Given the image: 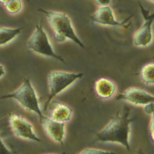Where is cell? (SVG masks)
<instances>
[{
	"mask_svg": "<svg viewBox=\"0 0 154 154\" xmlns=\"http://www.w3.org/2000/svg\"><path fill=\"white\" fill-rule=\"evenodd\" d=\"M5 73H6L5 68V67L3 64L0 63V79L5 75Z\"/></svg>",
	"mask_w": 154,
	"mask_h": 154,
	"instance_id": "20",
	"label": "cell"
},
{
	"mask_svg": "<svg viewBox=\"0 0 154 154\" xmlns=\"http://www.w3.org/2000/svg\"><path fill=\"white\" fill-rule=\"evenodd\" d=\"M94 1L99 7H105L109 6L112 0H94Z\"/></svg>",
	"mask_w": 154,
	"mask_h": 154,
	"instance_id": "19",
	"label": "cell"
},
{
	"mask_svg": "<svg viewBox=\"0 0 154 154\" xmlns=\"http://www.w3.org/2000/svg\"><path fill=\"white\" fill-rule=\"evenodd\" d=\"M139 73L140 79L143 84L148 86L153 85L154 64L153 62L143 66Z\"/></svg>",
	"mask_w": 154,
	"mask_h": 154,
	"instance_id": "14",
	"label": "cell"
},
{
	"mask_svg": "<svg viewBox=\"0 0 154 154\" xmlns=\"http://www.w3.org/2000/svg\"><path fill=\"white\" fill-rule=\"evenodd\" d=\"M3 5L8 13L16 14L21 11L23 2L22 0H9Z\"/></svg>",
	"mask_w": 154,
	"mask_h": 154,
	"instance_id": "15",
	"label": "cell"
},
{
	"mask_svg": "<svg viewBox=\"0 0 154 154\" xmlns=\"http://www.w3.org/2000/svg\"><path fill=\"white\" fill-rule=\"evenodd\" d=\"M113 153V152L101 150V149H96V148H85L84 150H82L80 152V153Z\"/></svg>",
	"mask_w": 154,
	"mask_h": 154,
	"instance_id": "16",
	"label": "cell"
},
{
	"mask_svg": "<svg viewBox=\"0 0 154 154\" xmlns=\"http://www.w3.org/2000/svg\"><path fill=\"white\" fill-rule=\"evenodd\" d=\"M144 111L148 115L152 116L153 114V102L148 103L143 105Z\"/></svg>",
	"mask_w": 154,
	"mask_h": 154,
	"instance_id": "17",
	"label": "cell"
},
{
	"mask_svg": "<svg viewBox=\"0 0 154 154\" xmlns=\"http://www.w3.org/2000/svg\"><path fill=\"white\" fill-rule=\"evenodd\" d=\"M141 12L144 18V22L141 27L135 32L133 37V43L136 46L146 47L150 45L153 39L152 25L154 19V13H150L148 10L139 3Z\"/></svg>",
	"mask_w": 154,
	"mask_h": 154,
	"instance_id": "7",
	"label": "cell"
},
{
	"mask_svg": "<svg viewBox=\"0 0 154 154\" xmlns=\"http://www.w3.org/2000/svg\"><path fill=\"white\" fill-rule=\"evenodd\" d=\"M82 73H73L64 71H52L47 76V84L48 88V99L44 105V111L46 112L57 95L68 88L76 81L82 78Z\"/></svg>",
	"mask_w": 154,
	"mask_h": 154,
	"instance_id": "4",
	"label": "cell"
},
{
	"mask_svg": "<svg viewBox=\"0 0 154 154\" xmlns=\"http://www.w3.org/2000/svg\"><path fill=\"white\" fill-rule=\"evenodd\" d=\"M12 152L6 146L5 144H4L2 138L0 137V153H12Z\"/></svg>",
	"mask_w": 154,
	"mask_h": 154,
	"instance_id": "18",
	"label": "cell"
},
{
	"mask_svg": "<svg viewBox=\"0 0 154 154\" xmlns=\"http://www.w3.org/2000/svg\"><path fill=\"white\" fill-rule=\"evenodd\" d=\"M8 124L12 133L16 137L32 141L41 142L33 130V125L22 116L16 114H10L8 116Z\"/></svg>",
	"mask_w": 154,
	"mask_h": 154,
	"instance_id": "6",
	"label": "cell"
},
{
	"mask_svg": "<svg viewBox=\"0 0 154 154\" xmlns=\"http://www.w3.org/2000/svg\"><path fill=\"white\" fill-rule=\"evenodd\" d=\"M26 45L29 50L36 54L51 58L66 64L63 57L57 54L54 51L46 32L39 24L36 25Z\"/></svg>",
	"mask_w": 154,
	"mask_h": 154,
	"instance_id": "5",
	"label": "cell"
},
{
	"mask_svg": "<svg viewBox=\"0 0 154 154\" xmlns=\"http://www.w3.org/2000/svg\"><path fill=\"white\" fill-rule=\"evenodd\" d=\"M132 15L125 19L123 21H118L116 19L112 9L109 6L99 7L98 9L91 15L90 18L93 23L102 26L122 27L129 29L131 25V19Z\"/></svg>",
	"mask_w": 154,
	"mask_h": 154,
	"instance_id": "8",
	"label": "cell"
},
{
	"mask_svg": "<svg viewBox=\"0 0 154 154\" xmlns=\"http://www.w3.org/2000/svg\"><path fill=\"white\" fill-rule=\"evenodd\" d=\"M39 121L47 136L53 141L63 145L66 134V123L55 121L45 115L39 119Z\"/></svg>",
	"mask_w": 154,
	"mask_h": 154,
	"instance_id": "10",
	"label": "cell"
},
{
	"mask_svg": "<svg viewBox=\"0 0 154 154\" xmlns=\"http://www.w3.org/2000/svg\"><path fill=\"white\" fill-rule=\"evenodd\" d=\"M73 115V109L68 105L58 102L54 105L49 114V118L55 121L67 123L70 121Z\"/></svg>",
	"mask_w": 154,
	"mask_h": 154,
	"instance_id": "12",
	"label": "cell"
},
{
	"mask_svg": "<svg viewBox=\"0 0 154 154\" xmlns=\"http://www.w3.org/2000/svg\"><path fill=\"white\" fill-rule=\"evenodd\" d=\"M130 115L131 109L125 106L122 112L116 114L107 125L96 134V140L102 143L119 144L130 150V135L133 120Z\"/></svg>",
	"mask_w": 154,
	"mask_h": 154,
	"instance_id": "1",
	"label": "cell"
},
{
	"mask_svg": "<svg viewBox=\"0 0 154 154\" xmlns=\"http://www.w3.org/2000/svg\"><path fill=\"white\" fill-rule=\"evenodd\" d=\"M149 1H150L152 3H153V0H149Z\"/></svg>",
	"mask_w": 154,
	"mask_h": 154,
	"instance_id": "22",
	"label": "cell"
},
{
	"mask_svg": "<svg viewBox=\"0 0 154 154\" xmlns=\"http://www.w3.org/2000/svg\"><path fill=\"white\" fill-rule=\"evenodd\" d=\"M117 100H124L135 105H144L153 102L152 94L137 87H131L120 93Z\"/></svg>",
	"mask_w": 154,
	"mask_h": 154,
	"instance_id": "9",
	"label": "cell"
},
{
	"mask_svg": "<svg viewBox=\"0 0 154 154\" xmlns=\"http://www.w3.org/2000/svg\"><path fill=\"white\" fill-rule=\"evenodd\" d=\"M16 100L23 108L36 114L38 118L44 116L40 107L39 100L30 79L24 78L21 85L12 93L0 96V100Z\"/></svg>",
	"mask_w": 154,
	"mask_h": 154,
	"instance_id": "3",
	"label": "cell"
},
{
	"mask_svg": "<svg viewBox=\"0 0 154 154\" xmlns=\"http://www.w3.org/2000/svg\"><path fill=\"white\" fill-rule=\"evenodd\" d=\"M20 28L0 26V46L7 45L21 33Z\"/></svg>",
	"mask_w": 154,
	"mask_h": 154,
	"instance_id": "13",
	"label": "cell"
},
{
	"mask_svg": "<svg viewBox=\"0 0 154 154\" xmlns=\"http://www.w3.org/2000/svg\"><path fill=\"white\" fill-rule=\"evenodd\" d=\"M94 91L99 98L103 100L111 98L116 91V85L111 80L101 78L95 82Z\"/></svg>",
	"mask_w": 154,
	"mask_h": 154,
	"instance_id": "11",
	"label": "cell"
},
{
	"mask_svg": "<svg viewBox=\"0 0 154 154\" xmlns=\"http://www.w3.org/2000/svg\"><path fill=\"white\" fill-rule=\"evenodd\" d=\"M153 115L152 116V119H151V123H150V125L149 126V130H150L151 132V136H152V139L153 140Z\"/></svg>",
	"mask_w": 154,
	"mask_h": 154,
	"instance_id": "21",
	"label": "cell"
},
{
	"mask_svg": "<svg viewBox=\"0 0 154 154\" xmlns=\"http://www.w3.org/2000/svg\"><path fill=\"white\" fill-rule=\"evenodd\" d=\"M38 11L46 16L53 30L54 40L57 42H64L67 39H69L80 47L85 48L83 42L76 34L71 19L66 14L61 12L48 11L43 8L38 9Z\"/></svg>",
	"mask_w": 154,
	"mask_h": 154,
	"instance_id": "2",
	"label": "cell"
}]
</instances>
